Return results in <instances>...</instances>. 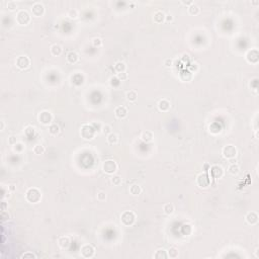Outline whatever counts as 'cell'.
<instances>
[{
  "instance_id": "cell-50",
  "label": "cell",
  "mask_w": 259,
  "mask_h": 259,
  "mask_svg": "<svg viewBox=\"0 0 259 259\" xmlns=\"http://www.w3.org/2000/svg\"><path fill=\"white\" fill-rule=\"evenodd\" d=\"M21 258H24V259H27V258H30V259H36L37 258V255L36 254H34L33 252H26V253H23V255H21Z\"/></svg>"
},
{
  "instance_id": "cell-26",
  "label": "cell",
  "mask_w": 259,
  "mask_h": 259,
  "mask_svg": "<svg viewBox=\"0 0 259 259\" xmlns=\"http://www.w3.org/2000/svg\"><path fill=\"white\" fill-rule=\"evenodd\" d=\"M126 97L130 102H135L138 99V93L136 90H130L126 93Z\"/></svg>"
},
{
  "instance_id": "cell-17",
  "label": "cell",
  "mask_w": 259,
  "mask_h": 259,
  "mask_svg": "<svg viewBox=\"0 0 259 259\" xmlns=\"http://www.w3.org/2000/svg\"><path fill=\"white\" fill-rule=\"evenodd\" d=\"M170 107H171V103H170L169 100L166 98L161 99L160 101L158 102V108H159L160 112H168L170 109Z\"/></svg>"
},
{
  "instance_id": "cell-42",
  "label": "cell",
  "mask_w": 259,
  "mask_h": 259,
  "mask_svg": "<svg viewBox=\"0 0 259 259\" xmlns=\"http://www.w3.org/2000/svg\"><path fill=\"white\" fill-rule=\"evenodd\" d=\"M101 133L102 134H104V135H109L110 133H112V126L110 125H107V124H105V125H103V127H102V130H101Z\"/></svg>"
},
{
  "instance_id": "cell-1",
  "label": "cell",
  "mask_w": 259,
  "mask_h": 259,
  "mask_svg": "<svg viewBox=\"0 0 259 259\" xmlns=\"http://www.w3.org/2000/svg\"><path fill=\"white\" fill-rule=\"evenodd\" d=\"M96 132L90 124H83L80 128V136L86 141H91L95 138Z\"/></svg>"
},
{
  "instance_id": "cell-34",
  "label": "cell",
  "mask_w": 259,
  "mask_h": 259,
  "mask_svg": "<svg viewBox=\"0 0 259 259\" xmlns=\"http://www.w3.org/2000/svg\"><path fill=\"white\" fill-rule=\"evenodd\" d=\"M167 254H168V258H172V259H175L178 257L179 255V251L177 248L175 247H171L169 248V250L167 251Z\"/></svg>"
},
{
  "instance_id": "cell-30",
  "label": "cell",
  "mask_w": 259,
  "mask_h": 259,
  "mask_svg": "<svg viewBox=\"0 0 259 259\" xmlns=\"http://www.w3.org/2000/svg\"><path fill=\"white\" fill-rule=\"evenodd\" d=\"M24 134H26L27 137L28 138H33L34 135L37 134V131H36V128L34 126H27L24 129Z\"/></svg>"
},
{
  "instance_id": "cell-9",
  "label": "cell",
  "mask_w": 259,
  "mask_h": 259,
  "mask_svg": "<svg viewBox=\"0 0 259 259\" xmlns=\"http://www.w3.org/2000/svg\"><path fill=\"white\" fill-rule=\"evenodd\" d=\"M208 174H210V176L211 178L216 179V180H218V179L222 178L224 174H225V171H224V168L221 165H211V168H210V171H208Z\"/></svg>"
},
{
  "instance_id": "cell-14",
  "label": "cell",
  "mask_w": 259,
  "mask_h": 259,
  "mask_svg": "<svg viewBox=\"0 0 259 259\" xmlns=\"http://www.w3.org/2000/svg\"><path fill=\"white\" fill-rule=\"evenodd\" d=\"M245 221L248 225H251V226L257 225L258 222H259L258 214L256 213V211H250V213H248L245 216Z\"/></svg>"
},
{
  "instance_id": "cell-3",
  "label": "cell",
  "mask_w": 259,
  "mask_h": 259,
  "mask_svg": "<svg viewBox=\"0 0 259 259\" xmlns=\"http://www.w3.org/2000/svg\"><path fill=\"white\" fill-rule=\"evenodd\" d=\"M137 216L133 211H126L121 215V222L125 227H131L136 223Z\"/></svg>"
},
{
  "instance_id": "cell-52",
  "label": "cell",
  "mask_w": 259,
  "mask_h": 259,
  "mask_svg": "<svg viewBox=\"0 0 259 259\" xmlns=\"http://www.w3.org/2000/svg\"><path fill=\"white\" fill-rule=\"evenodd\" d=\"M0 208H1V211H7L8 204H7V203H6L4 200H2V201H1V207H0Z\"/></svg>"
},
{
  "instance_id": "cell-56",
  "label": "cell",
  "mask_w": 259,
  "mask_h": 259,
  "mask_svg": "<svg viewBox=\"0 0 259 259\" xmlns=\"http://www.w3.org/2000/svg\"><path fill=\"white\" fill-rule=\"evenodd\" d=\"M4 128H5V122L4 121H1L0 122V131H3Z\"/></svg>"
},
{
  "instance_id": "cell-5",
  "label": "cell",
  "mask_w": 259,
  "mask_h": 259,
  "mask_svg": "<svg viewBox=\"0 0 259 259\" xmlns=\"http://www.w3.org/2000/svg\"><path fill=\"white\" fill-rule=\"evenodd\" d=\"M211 183V177L208 172L200 173L197 176V185L200 188H208Z\"/></svg>"
},
{
  "instance_id": "cell-29",
  "label": "cell",
  "mask_w": 259,
  "mask_h": 259,
  "mask_svg": "<svg viewBox=\"0 0 259 259\" xmlns=\"http://www.w3.org/2000/svg\"><path fill=\"white\" fill-rule=\"evenodd\" d=\"M228 172L232 175H237L240 172V166L237 163H232L228 167Z\"/></svg>"
},
{
  "instance_id": "cell-32",
  "label": "cell",
  "mask_w": 259,
  "mask_h": 259,
  "mask_svg": "<svg viewBox=\"0 0 259 259\" xmlns=\"http://www.w3.org/2000/svg\"><path fill=\"white\" fill-rule=\"evenodd\" d=\"M33 151H34V154H37V155H42V154L45 153L46 149H45V146H44V145L37 144V145H34V146Z\"/></svg>"
},
{
  "instance_id": "cell-31",
  "label": "cell",
  "mask_w": 259,
  "mask_h": 259,
  "mask_svg": "<svg viewBox=\"0 0 259 259\" xmlns=\"http://www.w3.org/2000/svg\"><path fill=\"white\" fill-rule=\"evenodd\" d=\"M174 211H175V208H174V206H173L172 204H165L163 206V211H164V214H166V215H168V216H170V215H172L173 213H174Z\"/></svg>"
},
{
  "instance_id": "cell-53",
  "label": "cell",
  "mask_w": 259,
  "mask_h": 259,
  "mask_svg": "<svg viewBox=\"0 0 259 259\" xmlns=\"http://www.w3.org/2000/svg\"><path fill=\"white\" fill-rule=\"evenodd\" d=\"M181 3L183 5H186L188 7V6H190L191 4H193V1H192V0H181Z\"/></svg>"
},
{
  "instance_id": "cell-35",
  "label": "cell",
  "mask_w": 259,
  "mask_h": 259,
  "mask_svg": "<svg viewBox=\"0 0 259 259\" xmlns=\"http://www.w3.org/2000/svg\"><path fill=\"white\" fill-rule=\"evenodd\" d=\"M12 149L16 153H23L24 151V144L21 143V142H17L16 144L12 146Z\"/></svg>"
},
{
  "instance_id": "cell-7",
  "label": "cell",
  "mask_w": 259,
  "mask_h": 259,
  "mask_svg": "<svg viewBox=\"0 0 259 259\" xmlns=\"http://www.w3.org/2000/svg\"><path fill=\"white\" fill-rule=\"evenodd\" d=\"M15 20L20 26H27L30 23V15L27 10H18L15 16Z\"/></svg>"
},
{
  "instance_id": "cell-18",
  "label": "cell",
  "mask_w": 259,
  "mask_h": 259,
  "mask_svg": "<svg viewBox=\"0 0 259 259\" xmlns=\"http://www.w3.org/2000/svg\"><path fill=\"white\" fill-rule=\"evenodd\" d=\"M165 13L163 11H160V10H157L154 12V15H153V20L155 23H162L165 21Z\"/></svg>"
},
{
  "instance_id": "cell-39",
  "label": "cell",
  "mask_w": 259,
  "mask_h": 259,
  "mask_svg": "<svg viewBox=\"0 0 259 259\" xmlns=\"http://www.w3.org/2000/svg\"><path fill=\"white\" fill-rule=\"evenodd\" d=\"M249 85H250L251 90L257 92V90H258V78L255 77V78L252 79V80L250 81V83H249Z\"/></svg>"
},
{
  "instance_id": "cell-37",
  "label": "cell",
  "mask_w": 259,
  "mask_h": 259,
  "mask_svg": "<svg viewBox=\"0 0 259 259\" xmlns=\"http://www.w3.org/2000/svg\"><path fill=\"white\" fill-rule=\"evenodd\" d=\"M10 193V190H9V187L7 186V187H6L5 185H3L2 184V186H1V198L2 200H5L6 197H9V194Z\"/></svg>"
},
{
  "instance_id": "cell-22",
  "label": "cell",
  "mask_w": 259,
  "mask_h": 259,
  "mask_svg": "<svg viewBox=\"0 0 259 259\" xmlns=\"http://www.w3.org/2000/svg\"><path fill=\"white\" fill-rule=\"evenodd\" d=\"M50 52H51V54L54 57H58L62 54L63 50H62V47L60 45H58V44H54V45L51 46V48H50Z\"/></svg>"
},
{
  "instance_id": "cell-44",
  "label": "cell",
  "mask_w": 259,
  "mask_h": 259,
  "mask_svg": "<svg viewBox=\"0 0 259 259\" xmlns=\"http://www.w3.org/2000/svg\"><path fill=\"white\" fill-rule=\"evenodd\" d=\"M198 69H200V67H198V65L197 64V63H192L191 65L188 66V71L191 72L192 74L197 73V72L198 71Z\"/></svg>"
},
{
  "instance_id": "cell-10",
  "label": "cell",
  "mask_w": 259,
  "mask_h": 259,
  "mask_svg": "<svg viewBox=\"0 0 259 259\" xmlns=\"http://www.w3.org/2000/svg\"><path fill=\"white\" fill-rule=\"evenodd\" d=\"M39 122L44 126H50L53 122V115L50 110H42L39 115Z\"/></svg>"
},
{
  "instance_id": "cell-16",
  "label": "cell",
  "mask_w": 259,
  "mask_h": 259,
  "mask_svg": "<svg viewBox=\"0 0 259 259\" xmlns=\"http://www.w3.org/2000/svg\"><path fill=\"white\" fill-rule=\"evenodd\" d=\"M58 245L62 249H68L71 245V239L69 236H61L58 239Z\"/></svg>"
},
{
  "instance_id": "cell-25",
  "label": "cell",
  "mask_w": 259,
  "mask_h": 259,
  "mask_svg": "<svg viewBox=\"0 0 259 259\" xmlns=\"http://www.w3.org/2000/svg\"><path fill=\"white\" fill-rule=\"evenodd\" d=\"M108 81H109V85H110V86H112V88H116V89L121 87V85H122V81L119 80V79L116 77V76H112V77L109 78Z\"/></svg>"
},
{
  "instance_id": "cell-12",
  "label": "cell",
  "mask_w": 259,
  "mask_h": 259,
  "mask_svg": "<svg viewBox=\"0 0 259 259\" xmlns=\"http://www.w3.org/2000/svg\"><path fill=\"white\" fill-rule=\"evenodd\" d=\"M15 65L20 70H24L30 66V59L27 56H20L15 60Z\"/></svg>"
},
{
  "instance_id": "cell-43",
  "label": "cell",
  "mask_w": 259,
  "mask_h": 259,
  "mask_svg": "<svg viewBox=\"0 0 259 259\" xmlns=\"http://www.w3.org/2000/svg\"><path fill=\"white\" fill-rule=\"evenodd\" d=\"M6 5H7V8L11 11L15 10V9L17 8V3H16V1H14V0H10V1H8Z\"/></svg>"
},
{
  "instance_id": "cell-40",
  "label": "cell",
  "mask_w": 259,
  "mask_h": 259,
  "mask_svg": "<svg viewBox=\"0 0 259 259\" xmlns=\"http://www.w3.org/2000/svg\"><path fill=\"white\" fill-rule=\"evenodd\" d=\"M91 44H92V46L95 47V48H100V47L102 46V40L97 37H93V39L91 40Z\"/></svg>"
},
{
  "instance_id": "cell-55",
  "label": "cell",
  "mask_w": 259,
  "mask_h": 259,
  "mask_svg": "<svg viewBox=\"0 0 259 259\" xmlns=\"http://www.w3.org/2000/svg\"><path fill=\"white\" fill-rule=\"evenodd\" d=\"M210 168H211V165H210L208 163H204V165H203V169H204V172H208V171H210Z\"/></svg>"
},
{
  "instance_id": "cell-6",
  "label": "cell",
  "mask_w": 259,
  "mask_h": 259,
  "mask_svg": "<svg viewBox=\"0 0 259 259\" xmlns=\"http://www.w3.org/2000/svg\"><path fill=\"white\" fill-rule=\"evenodd\" d=\"M222 155L227 160L234 159L238 155V150L234 145H226L222 149Z\"/></svg>"
},
{
  "instance_id": "cell-46",
  "label": "cell",
  "mask_w": 259,
  "mask_h": 259,
  "mask_svg": "<svg viewBox=\"0 0 259 259\" xmlns=\"http://www.w3.org/2000/svg\"><path fill=\"white\" fill-rule=\"evenodd\" d=\"M116 77H118L119 80L122 82V81L128 80V79H129V74L127 73V71H126V72H122V73H118V74H116Z\"/></svg>"
},
{
  "instance_id": "cell-41",
  "label": "cell",
  "mask_w": 259,
  "mask_h": 259,
  "mask_svg": "<svg viewBox=\"0 0 259 259\" xmlns=\"http://www.w3.org/2000/svg\"><path fill=\"white\" fill-rule=\"evenodd\" d=\"M91 126H92V128L95 130V132L96 133H99V132H101V130H102V127H103V125L101 124V122H92L90 124Z\"/></svg>"
},
{
  "instance_id": "cell-28",
  "label": "cell",
  "mask_w": 259,
  "mask_h": 259,
  "mask_svg": "<svg viewBox=\"0 0 259 259\" xmlns=\"http://www.w3.org/2000/svg\"><path fill=\"white\" fill-rule=\"evenodd\" d=\"M187 8H188V13L190 15H197L200 12V6H198L197 4H195V3L191 4L190 6H188Z\"/></svg>"
},
{
  "instance_id": "cell-33",
  "label": "cell",
  "mask_w": 259,
  "mask_h": 259,
  "mask_svg": "<svg viewBox=\"0 0 259 259\" xmlns=\"http://www.w3.org/2000/svg\"><path fill=\"white\" fill-rule=\"evenodd\" d=\"M60 133V127L57 124H51L49 126V134L52 136H57Z\"/></svg>"
},
{
  "instance_id": "cell-54",
  "label": "cell",
  "mask_w": 259,
  "mask_h": 259,
  "mask_svg": "<svg viewBox=\"0 0 259 259\" xmlns=\"http://www.w3.org/2000/svg\"><path fill=\"white\" fill-rule=\"evenodd\" d=\"M173 20V15L172 14H166L165 15V21L166 23H171V21Z\"/></svg>"
},
{
  "instance_id": "cell-36",
  "label": "cell",
  "mask_w": 259,
  "mask_h": 259,
  "mask_svg": "<svg viewBox=\"0 0 259 259\" xmlns=\"http://www.w3.org/2000/svg\"><path fill=\"white\" fill-rule=\"evenodd\" d=\"M67 16L70 18V20H75V18H77L79 16V13H78L77 9H75V8L69 9L68 12H67Z\"/></svg>"
},
{
  "instance_id": "cell-57",
  "label": "cell",
  "mask_w": 259,
  "mask_h": 259,
  "mask_svg": "<svg viewBox=\"0 0 259 259\" xmlns=\"http://www.w3.org/2000/svg\"><path fill=\"white\" fill-rule=\"evenodd\" d=\"M8 187H9V190H10V191H14L15 190V186L13 184H10L8 186Z\"/></svg>"
},
{
  "instance_id": "cell-20",
  "label": "cell",
  "mask_w": 259,
  "mask_h": 259,
  "mask_svg": "<svg viewBox=\"0 0 259 259\" xmlns=\"http://www.w3.org/2000/svg\"><path fill=\"white\" fill-rule=\"evenodd\" d=\"M140 139L145 143H149L152 142L154 139V134L152 131H144L140 136Z\"/></svg>"
},
{
  "instance_id": "cell-19",
  "label": "cell",
  "mask_w": 259,
  "mask_h": 259,
  "mask_svg": "<svg viewBox=\"0 0 259 259\" xmlns=\"http://www.w3.org/2000/svg\"><path fill=\"white\" fill-rule=\"evenodd\" d=\"M66 60H67L69 64H76L79 61V55L76 52L70 51L67 54V56H66Z\"/></svg>"
},
{
  "instance_id": "cell-38",
  "label": "cell",
  "mask_w": 259,
  "mask_h": 259,
  "mask_svg": "<svg viewBox=\"0 0 259 259\" xmlns=\"http://www.w3.org/2000/svg\"><path fill=\"white\" fill-rule=\"evenodd\" d=\"M122 177L119 175H115L113 174V176L112 178H110V182L112 183L113 185L115 186H119V185H121L122 184Z\"/></svg>"
},
{
  "instance_id": "cell-11",
  "label": "cell",
  "mask_w": 259,
  "mask_h": 259,
  "mask_svg": "<svg viewBox=\"0 0 259 259\" xmlns=\"http://www.w3.org/2000/svg\"><path fill=\"white\" fill-rule=\"evenodd\" d=\"M245 59L249 64L256 65L259 62V52L257 49H251L246 53Z\"/></svg>"
},
{
  "instance_id": "cell-2",
  "label": "cell",
  "mask_w": 259,
  "mask_h": 259,
  "mask_svg": "<svg viewBox=\"0 0 259 259\" xmlns=\"http://www.w3.org/2000/svg\"><path fill=\"white\" fill-rule=\"evenodd\" d=\"M26 200L30 204H37L42 200V192L37 187L28 188L26 192Z\"/></svg>"
},
{
  "instance_id": "cell-21",
  "label": "cell",
  "mask_w": 259,
  "mask_h": 259,
  "mask_svg": "<svg viewBox=\"0 0 259 259\" xmlns=\"http://www.w3.org/2000/svg\"><path fill=\"white\" fill-rule=\"evenodd\" d=\"M154 258L155 259H167L168 258V254H167V251L163 248H159L157 249L156 252L154 253Z\"/></svg>"
},
{
  "instance_id": "cell-27",
  "label": "cell",
  "mask_w": 259,
  "mask_h": 259,
  "mask_svg": "<svg viewBox=\"0 0 259 259\" xmlns=\"http://www.w3.org/2000/svg\"><path fill=\"white\" fill-rule=\"evenodd\" d=\"M130 193L132 195H139L142 193V187L139 184H133L130 186Z\"/></svg>"
},
{
  "instance_id": "cell-49",
  "label": "cell",
  "mask_w": 259,
  "mask_h": 259,
  "mask_svg": "<svg viewBox=\"0 0 259 259\" xmlns=\"http://www.w3.org/2000/svg\"><path fill=\"white\" fill-rule=\"evenodd\" d=\"M181 61L184 63V64H188L189 62L191 61V57L189 54H183L181 57Z\"/></svg>"
},
{
  "instance_id": "cell-8",
  "label": "cell",
  "mask_w": 259,
  "mask_h": 259,
  "mask_svg": "<svg viewBox=\"0 0 259 259\" xmlns=\"http://www.w3.org/2000/svg\"><path fill=\"white\" fill-rule=\"evenodd\" d=\"M80 254L83 258H92L95 255V248L91 244H84L80 248Z\"/></svg>"
},
{
  "instance_id": "cell-51",
  "label": "cell",
  "mask_w": 259,
  "mask_h": 259,
  "mask_svg": "<svg viewBox=\"0 0 259 259\" xmlns=\"http://www.w3.org/2000/svg\"><path fill=\"white\" fill-rule=\"evenodd\" d=\"M17 143V139H16V136H10V137L8 138V144L11 145V146H13V145H15Z\"/></svg>"
},
{
  "instance_id": "cell-48",
  "label": "cell",
  "mask_w": 259,
  "mask_h": 259,
  "mask_svg": "<svg viewBox=\"0 0 259 259\" xmlns=\"http://www.w3.org/2000/svg\"><path fill=\"white\" fill-rule=\"evenodd\" d=\"M96 197H97V200H100V201L105 200H106V193H105V191H102V190L98 191V192H97Z\"/></svg>"
},
{
  "instance_id": "cell-13",
  "label": "cell",
  "mask_w": 259,
  "mask_h": 259,
  "mask_svg": "<svg viewBox=\"0 0 259 259\" xmlns=\"http://www.w3.org/2000/svg\"><path fill=\"white\" fill-rule=\"evenodd\" d=\"M30 11L34 16L41 17L45 14V6H44L41 2H36V3H34L33 6H31Z\"/></svg>"
},
{
  "instance_id": "cell-45",
  "label": "cell",
  "mask_w": 259,
  "mask_h": 259,
  "mask_svg": "<svg viewBox=\"0 0 259 259\" xmlns=\"http://www.w3.org/2000/svg\"><path fill=\"white\" fill-rule=\"evenodd\" d=\"M0 217H1V221L2 222H6V221H9L10 220V215H9V213L7 211H1V215H0Z\"/></svg>"
},
{
  "instance_id": "cell-24",
  "label": "cell",
  "mask_w": 259,
  "mask_h": 259,
  "mask_svg": "<svg viewBox=\"0 0 259 259\" xmlns=\"http://www.w3.org/2000/svg\"><path fill=\"white\" fill-rule=\"evenodd\" d=\"M113 69H115V71L116 73H122V72L127 71V65H126L124 62L119 61L115 63V66H113Z\"/></svg>"
},
{
  "instance_id": "cell-4",
  "label": "cell",
  "mask_w": 259,
  "mask_h": 259,
  "mask_svg": "<svg viewBox=\"0 0 259 259\" xmlns=\"http://www.w3.org/2000/svg\"><path fill=\"white\" fill-rule=\"evenodd\" d=\"M118 169H119L118 163L112 159L105 160L102 164L103 172L106 173V174H108V175H113L116 171H118Z\"/></svg>"
},
{
  "instance_id": "cell-23",
  "label": "cell",
  "mask_w": 259,
  "mask_h": 259,
  "mask_svg": "<svg viewBox=\"0 0 259 259\" xmlns=\"http://www.w3.org/2000/svg\"><path fill=\"white\" fill-rule=\"evenodd\" d=\"M106 141L109 145H116L119 143V136L115 133H110L109 135L106 136Z\"/></svg>"
},
{
  "instance_id": "cell-47",
  "label": "cell",
  "mask_w": 259,
  "mask_h": 259,
  "mask_svg": "<svg viewBox=\"0 0 259 259\" xmlns=\"http://www.w3.org/2000/svg\"><path fill=\"white\" fill-rule=\"evenodd\" d=\"M163 65L167 68L172 67V66L174 65V61H173V59H171V58H166V59H164Z\"/></svg>"
},
{
  "instance_id": "cell-15",
  "label": "cell",
  "mask_w": 259,
  "mask_h": 259,
  "mask_svg": "<svg viewBox=\"0 0 259 259\" xmlns=\"http://www.w3.org/2000/svg\"><path fill=\"white\" fill-rule=\"evenodd\" d=\"M128 113H129V110H128L127 107L124 106V105L116 106L115 109V115L119 119H126L128 116Z\"/></svg>"
}]
</instances>
